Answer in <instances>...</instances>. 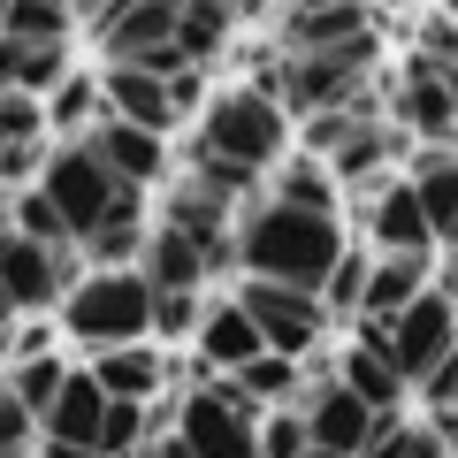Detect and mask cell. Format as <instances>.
I'll list each match as a JSON object with an SVG mask.
<instances>
[{
    "instance_id": "obj_1",
    "label": "cell",
    "mask_w": 458,
    "mask_h": 458,
    "mask_svg": "<svg viewBox=\"0 0 458 458\" xmlns=\"http://www.w3.org/2000/svg\"><path fill=\"white\" fill-rule=\"evenodd\" d=\"M237 260L252 283H283V291H321L328 267L344 260L336 214H298V207H252L237 229Z\"/></svg>"
},
{
    "instance_id": "obj_2",
    "label": "cell",
    "mask_w": 458,
    "mask_h": 458,
    "mask_svg": "<svg viewBox=\"0 0 458 458\" xmlns=\"http://www.w3.org/2000/svg\"><path fill=\"white\" fill-rule=\"evenodd\" d=\"M62 328L92 352H123V344L153 336V283L138 267H92L84 283H69Z\"/></svg>"
},
{
    "instance_id": "obj_3",
    "label": "cell",
    "mask_w": 458,
    "mask_h": 458,
    "mask_svg": "<svg viewBox=\"0 0 458 458\" xmlns=\"http://www.w3.org/2000/svg\"><path fill=\"white\" fill-rule=\"evenodd\" d=\"M283 138H291V114H283L267 92H252V84L214 92V99H207V123H199V153H214V161H229V168H245V176L276 161Z\"/></svg>"
},
{
    "instance_id": "obj_4",
    "label": "cell",
    "mask_w": 458,
    "mask_h": 458,
    "mask_svg": "<svg viewBox=\"0 0 458 458\" xmlns=\"http://www.w3.org/2000/svg\"><path fill=\"white\" fill-rule=\"evenodd\" d=\"M367 77H375V38L352 54H321V62H283V84H276V107L283 114H360L367 99Z\"/></svg>"
},
{
    "instance_id": "obj_5",
    "label": "cell",
    "mask_w": 458,
    "mask_h": 458,
    "mask_svg": "<svg viewBox=\"0 0 458 458\" xmlns=\"http://www.w3.org/2000/svg\"><path fill=\"white\" fill-rule=\"evenodd\" d=\"M252 420H260V405H245L237 382L222 375V382H199L183 397L168 436L183 443V458H252Z\"/></svg>"
},
{
    "instance_id": "obj_6",
    "label": "cell",
    "mask_w": 458,
    "mask_h": 458,
    "mask_svg": "<svg viewBox=\"0 0 458 458\" xmlns=\"http://www.w3.org/2000/svg\"><path fill=\"white\" fill-rule=\"evenodd\" d=\"M38 191L54 199V214H62L69 237H92L99 214H107L123 191H131V183H114L107 168H99V153H92V146H54V153H47V176H38Z\"/></svg>"
},
{
    "instance_id": "obj_7",
    "label": "cell",
    "mask_w": 458,
    "mask_h": 458,
    "mask_svg": "<svg viewBox=\"0 0 458 458\" xmlns=\"http://www.w3.org/2000/svg\"><path fill=\"white\" fill-rule=\"evenodd\" d=\"M237 306H245V321L260 328V344L267 352H283V360H306L313 344H321V328H328V313H321V298L313 291H283V283H237Z\"/></svg>"
},
{
    "instance_id": "obj_8",
    "label": "cell",
    "mask_w": 458,
    "mask_h": 458,
    "mask_svg": "<svg viewBox=\"0 0 458 458\" xmlns=\"http://www.w3.org/2000/svg\"><path fill=\"white\" fill-rule=\"evenodd\" d=\"M382 336H390V367H397V382H428V375H436V367L458 352V298L420 291L390 328H382Z\"/></svg>"
},
{
    "instance_id": "obj_9",
    "label": "cell",
    "mask_w": 458,
    "mask_h": 458,
    "mask_svg": "<svg viewBox=\"0 0 458 458\" xmlns=\"http://www.w3.org/2000/svg\"><path fill=\"white\" fill-rule=\"evenodd\" d=\"M92 31H99L107 69H138L146 54L176 47V0H114L92 16Z\"/></svg>"
},
{
    "instance_id": "obj_10",
    "label": "cell",
    "mask_w": 458,
    "mask_h": 458,
    "mask_svg": "<svg viewBox=\"0 0 458 458\" xmlns=\"http://www.w3.org/2000/svg\"><path fill=\"white\" fill-rule=\"evenodd\" d=\"M298 420H306V451H321V458H367V443L382 436V412H367L336 375L306 397V412H298Z\"/></svg>"
},
{
    "instance_id": "obj_11",
    "label": "cell",
    "mask_w": 458,
    "mask_h": 458,
    "mask_svg": "<svg viewBox=\"0 0 458 458\" xmlns=\"http://www.w3.org/2000/svg\"><path fill=\"white\" fill-rule=\"evenodd\" d=\"M62 283H69V252H47L16 229H0V298L16 313H47L62 298Z\"/></svg>"
},
{
    "instance_id": "obj_12",
    "label": "cell",
    "mask_w": 458,
    "mask_h": 458,
    "mask_svg": "<svg viewBox=\"0 0 458 458\" xmlns=\"http://www.w3.org/2000/svg\"><path fill=\"white\" fill-rule=\"evenodd\" d=\"M276 38H283V62H321V54H352V47H367L375 38V16L367 8H291V16L276 23Z\"/></svg>"
},
{
    "instance_id": "obj_13",
    "label": "cell",
    "mask_w": 458,
    "mask_h": 458,
    "mask_svg": "<svg viewBox=\"0 0 458 458\" xmlns=\"http://www.w3.org/2000/svg\"><path fill=\"white\" fill-rule=\"evenodd\" d=\"M420 291H436V252H375V267H367V291H360V321L390 328Z\"/></svg>"
},
{
    "instance_id": "obj_14",
    "label": "cell",
    "mask_w": 458,
    "mask_h": 458,
    "mask_svg": "<svg viewBox=\"0 0 458 458\" xmlns=\"http://www.w3.org/2000/svg\"><path fill=\"white\" fill-rule=\"evenodd\" d=\"M336 382L360 397L367 412L397 420V397H405V382H397V367H390V336H382L375 321H360V344H352V352L336 360Z\"/></svg>"
},
{
    "instance_id": "obj_15",
    "label": "cell",
    "mask_w": 458,
    "mask_h": 458,
    "mask_svg": "<svg viewBox=\"0 0 458 458\" xmlns=\"http://www.w3.org/2000/svg\"><path fill=\"white\" fill-rule=\"evenodd\" d=\"M397 123H412L420 138H451V131H458V77L412 54V62H405V84H397Z\"/></svg>"
},
{
    "instance_id": "obj_16",
    "label": "cell",
    "mask_w": 458,
    "mask_h": 458,
    "mask_svg": "<svg viewBox=\"0 0 458 458\" xmlns=\"http://www.w3.org/2000/svg\"><path fill=\"white\" fill-rule=\"evenodd\" d=\"M367 252H436L428 214H420V199H412L405 176H382L375 183V207H367Z\"/></svg>"
},
{
    "instance_id": "obj_17",
    "label": "cell",
    "mask_w": 458,
    "mask_h": 458,
    "mask_svg": "<svg viewBox=\"0 0 458 458\" xmlns=\"http://www.w3.org/2000/svg\"><path fill=\"white\" fill-rule=\"evenodd\" d=\"M84 146L99 153V168H107L114 183H131V191H138V183H153V176L168 168V146H161V138H153V131H131V123H114V114H99Z\"/></svg>"
},
{
    "instance_id": "obj_18",
    "label": "cell",
    "mask_w": 458,
    "mask_h": 458,
    "mask_svg": "<svg viewBox=\"0 0 458 458\" xmlns=\"http://www.w3.org/2000/svg\"><path fill=\"white\" fill-rule=\"evenodd\" d=\"M99 107H107L114 123H131V131H153V138H168V123H176L168 84L146 77V69H107V77H99Z\"/></svg>"
},
{
    "instance_id": "obj_19",
    "label": "cell",
    "mask_w": 458,
    "mask_h": 458,
    "mask_svg": "<svg viewBox=\"0 0 458 458\" xmlns=\"http://www.w3.org/2000/svg\"><path fill=\"white\" fill-rule=\"evenodd\" d=\"M138 276L153 283V298H199V283H207V252H199L191 237H176V229H153L146 252H138Z\"/></svg>"
},
{
    "instance_id": "obj_20",
    "label": "cell",
    "mask_w": 458,
    "mask_h": 458,
    "mask_svg": "<svg viewBox=\"0 0 458 458\" xmlns=\"http://www.w3.org/2000/svg\"><path fill=\"white\" fill-rule=\"evenodd\" d=\"M99 420H107V390H99V382L84 375V367H69V382H62V397H54V412L38 420V436L99 451Z\"/></svg>"
},
{
    "instance_id": "obj_21",
    "label": "cell",
    "mask_w": 458,
    "mask_h": 458,
    "mask_svg": "<svg viewBox=\"0 0 458 458\" xmlns=\"http://www.w3.org/2000/svg\"><path fill=\"white\" fill-rule=\"evenodd\" d=\"M199 352H207V367H222V375H237V367H252L267 352L260 328L245 321V306L237 298H214L207 313H199Z\"/></svg>"
},
{
    "instance_id": "obj_22",
    "label": "cell",
    "mask_w": 458,
    "mask_h": 458,
    "mask_svg": "<svg viewBox=\"0 0 458 458\" xmlns=\"http://www.w3.org/2000/svg\"><path fill=\"white\" fill-rule=\"evenodd\" d=\"M84 375L107 390V405H146V397L168 382V367H161V352H153V344H123V352H99Z\"/></svg>"
},
{
    "instance_id": "obj_23",
    "label": "cell",
    "mask_w": 458,
    "mask_h": 458,
    "mask_svg": "<svg viewBox=\"0 0 458 458\" xmlns=\"http://www.w3.org/2000/svg\"><path fill=\"white\" fill-rule=\"evenodd\" d=\"M405 183H412V199L428 214V237L436 245H458V153H420V168Z\"/></svg>"
},
{
    "instance_id": "obj_24",
    "label": "cell",
    "mask_w": 458,
    "mask_h": 458,
    "mask_svg": "<svg viewBox=\"0 0 458 458\" xmlns=\"http://www.w3.org/2000/svg\"><path fill=\"white\" fill-rule=\"evenodd\" d=\"M146 237H153V229H146V207H138V191H123L107 214H99V229L84 237V252H92L99 267H138Z\"/></svg>"
},
{
    "instance_id": "obj_25",
    "label": "cell",
    "mask_w": 458,
    "mask_h": 458,
    "mask_svg": "<svg viewBox=\"0 0 458 458\" xmlns=\"http://www.w3.org/2000/svg\"><path fill=\"white\" fill-rule=\"evenodd\" d=\"M229 31H237L229 8H214V0H183V8H176V54H183V69H207L214 54L229 47Z\"/></svg>"
},
{
    "instance_id": "obj_26",
    "label": "cell",
    "mask_w": 458,
    "mask_h": 458,
    "mask_svg": "<svg viewBox=\"0 0 458 458\" xmlns=\"http://www.w3.org/2000/svg\"><path fill=\"white\" fill-rule=\"evenodd\" d=\"M397 153V131H382V123H360V131L344 138L336 153H328V176L360 183V176H382V161Z\"/></svg>"
},
{
    "instance_id": "obj_27",
    "label": "cell",
    "mask_w": 458,
    "mask_h": 458,
    "mask_svg": "<svg viewBox=\"0 0 458 458\" xmlns=\"http://www.w3.org/2000/svg\"><path fill=\"white\" fill-rule=\"evenodd\" d=\"M62 382H69V367L54 360V352H47V360H16V367H8V397H16L31 420H47V412H54Z\"/></svg>"
},
{
    "instance_id": "obj_28",
    "label": "cell",
    "mask_w": 458,
    "mask_h": 458,
    "mask_svg": "<svg viewBox=\"0 0 458 458\" xmlns=\"http://www.w3.org/2000/svg\"><path fill=\"white\" fill-rule=\"evenodd\" d=\"M367 267H375V252L367 245H344V260L328 267V283L313 298H321V313L328 321H336V313H352V321H360V291H367Z\"/></svg>"
},
{
    "instance_id": "obj_29",
    "label": "cell",
    "mask_w": 458,
    "mask_h": 458,
    "mask_svg": "<svg viewBox=\"0 0 458 458\" xmlns=\"http://www.w3.org/2000/svg\"><path fill=\"white\" fill-rule=\"evenodd\" d=\"M237 397H245V405H283V397L298 390V360H283V352H260V360L252 367H237Z\"/></svg>"
},
{
    "instance_id": "obj_30",
    "label": "cell",
    "mask_w": 458,
    "mask_h": 458,
    "mask_svg": "<svg viewBox=\"0 0 458 458\" xmlns=\"http://www.w3.org/2000/svg\"><path fill=\"white\" fill-rule=\"evenodd\" d=\"M47 123L54 131H92L99 123V84L84 77V69H69V77L47 92Z\"/></svg>"
},
{
    "instance_id": "obj_31",
    "label": "cell",
    "mask_w": 458,
    "mask_h": 458,
    "mask_svg": "<svg viewBox=\"0 0 458 458\" xmlns=\"http://www.w3.org/2000/svg\"><path fill=\"white\" fill-rule=\"evenodd\" d=\"M276 207H298V214H336V183H328L321 161H291L276 183Z\"/></svg>"
},
{
    "instance_id": "obj_32",
    "label": "cell",
    "mask_w": 458,
    "mask_h": 458,
    "mask_svg": "<svg viewBox=\"0 0 458 458\" xmlns=\"http://www.w3.org/2000/svg\"><path fill=\"white\" fill-rule=\"evenodd\" d=\"M367 458H451V443L428 420H382V436L367 443Z\"/></svg>"
},
{
    "instance_id": "obj_33",
    "label": "cell",
    "mask_w": 458,
    "mask_h": 458,
    "mask_svg": "<svg viewBox=\"0 0 458 458\" xmlns=\"http://www.w3.org/2000/svg\"><path fill=\"white\" fill-rule=\"evenodd\" d=\"M99 458H146V405H107V420H99Z\"/></svg>"
},
{
    "instance_id": "obj_34",
    "label": "cell",
    "mask_w": 458,
    "mask_h": 458,
    "mask_svg": "<svg viewBox=\"0 0 458 458\" xmlns=\"http://www.w3.org/2000/svg\"><path fill=\"white\" fill-rule=\"evenodd\" d=\"M16 237H31V245H47V252H69V245H62L69 229H62V214H54V199L38 191V183L16 199Z\"/></svg>"
},
{
    "instance_id": "obj_35",
    "label": "cell",
    "mask_w": 458,
    "mask_h": 458,
    "mask_svg": "<svg viewBox=\"0 0 458 458\" xmlns=\"http://www.w3.org/2000/svg\"><path fill=\"white\" fill-rule=\"evenodd\" d=\"M252 458H306V420L298 412H260L252 420Z\"/></svg>"
},
{
    "instance_id": "obj_36",
    "label": "cell",
    "mask_w": 458,
    "mask_h": 458,
    "mask_svg": "<svg viewBox=\"0 0 458 458\" xmlns=\"http://www.w3.org/2000/svg\"><path fill=\"white\" fill-rule=\"evenodd\" d=\"M0 146H47V107L23 92H0Z\"/></svg>"
},
{
    "instance_id": "obj_37",
    "label": "cell",
    "mask_w": 458,
    "mask_h": 458,
    "mask_svg": "<svg viewBox=\"0 0 458 458\" xmlns=\"http://www.w3.org/2000/svg\"><path fill=\"white\" fill-rule=\"evenodd\" d=\"M31 443H38V420L0 390V458H31Z\"/></svg>"
},
{
    "instance_id": "obj_38",
    "label": "cell",
    "mask_w": 458,
    "mask_h": 458,
    "mask_svg": "<svg viewBox=\"0 0 458 458\" xmlns=\"http://www.w3.org/2000/svg\"><path fill=\"white\" fill-rule=\"evenodd\" d=\"M199 298H153V336H191L199 328Z\"/></svg>"
},
{
    "instance_id": "obj_39",
    "label": "cell",
    "mask_w": 458,
    "mask_h": 458,
    "mask_svg": "<svg viewBox=\"0 0 458 458\" xmlns=\"http://www.w3.org/2000/svg\"><path fill=\"white\" fill-rule=\"evenodd\" d=\"M352 131H360V114H313V123H306V146L313 153H336Z\"/></svg>"
},
{
    "instance_id": "obj_40",
    "label": "cell",
    "mask_w": 458,
    "mask_h": 458,
    "mask_svg": "<svg viewBox=\"0 0 458 458\" xmlns=\"http://www.w3.org/2000/svg\"><path fill=\"white\" fill-rule=\"evenodd\" d=\"M23 176H47V146H0V183H23Z\"/></svg>"
},
{
    "instance_id": "obj_41",
    "label": "cell",
    "mask_w": 458,
    "mask_h": 458,
    "mask_svg": "<svg viewBox=\"0 0 458 458\" xmlns=\"http://www.w3.org/2000/svg\"><path fill=\"white\" fill-rule=\"evenodd\" d=\"M199 99H207V92H199V69H176V77H168V107H176V114H191Z\"/></svg>"
},
{
    "instance_id": "obj_42",
    "label": "cell",
    "mask_w": 458,
    "mask_h": 458,
    "mask_svg": "<svg viewBox=\"0 0 458 458\" xmlns=\"http://www.w3.org/2000/svg\"><path fill=\"white\" fill-rule=\"evenodd\" d=\"M38 458H99V451H84V443H54V436H38Z\"/></svg>"
},
{
    "instance_id": "obj_43",
    "label": "cell",
    "mask_w": 458,
    "mask_h": 458,
    "mask_svg": "<svg viewBox=\"0 0 458 458\" xmlns=\"http://www.w3.org/2000/svg\"><path fill=\"white\" fill-rule=\"evenodd\" d=\"M8 336H16V306L0 298V360H8Z\"/></svg>"
},
{
    "instance_id": "obj_44",
    "label": "cell",
    "mask_w": 458,
    "mask_h": 458,
    "mask_svg": "<svg viewBox=\"0 0 458 458\" xmlns=\"http://www.w3.org/2000/svg\"><path fill=\"white\" fill-rule=\"evenodd\" d=\"M451 23H458V16H451Z\"/></svg>"
}]
</instances>
